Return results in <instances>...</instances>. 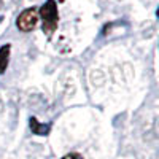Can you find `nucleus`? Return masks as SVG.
Here are the masks:
<instances>
[{
	"mask_svg": "<svg viewBox=\"0 0 159 159\" xmlns=\"http://www.w3.org/2000/svg\"><path fill=\"white\" fill-rule=\"evenodd\" d=\"M38 13H40V18H42V22H43V32L46 34L48 38H51L52 34L57 30V25H59L57 3L54 0H46Z\"/></svg>",
	"mask_w": 159,
	"mask_h": 159,
	"instance_id": "nucleus-1",
	"label": "nucleus"
},
{
	"mask_svg": "<svg viewBox=\"0 0 159 159\" xmlns=\"http://www.w3.org/2000/svg\"><path fill=\"white\" fill-rule=\"evenodd\" d=\"M37 22H38V11L37 8H27L21 11V15L16 19V25L21 32H30L37 27Z\"/></svg>",
	"mask_w": 159,
	"mask_h": 159,
	"instance_id": "nucleus-2",
	"label": "nucleus"
},
{
	"mask_svg": "<svg viewBox=\"0 0 159 159\" xmlns=\"http://www.w3.org/2000/svg\"><path fill=\"white\" fill-rule=\"evenodd\" d=\"M0 7H2V0H0Z\"/></svg>",
	"mask_w": 159,
	"mask_h": 159,
	"instance_id": "nucleus-7",
	"label": "nucleus"
},
{
	"mask_svg": "<svg viewBox=\"0 0 159 159\" xmlns=\"http://www.w3.org/2000/svg\"><path fill=\"white\" fill-rule=\"evenodd\" d=\"M29 126H30L32 134H35V135H48L51 130V124H42L35 116H30Z\"/></svg>",
	"mask_w": 159,
	"mask_h": 159,
	"instance_id": "nucleus-3",
	"label": "nucleus"
},
{
	"mask_svg": "<svg viewBox=\"0 0 159 159\" xmlns=\"http://www.w3.org/2000/svg\"><path fill=\"white\" fill-rule=\"evenodd\" d=\"M10 52H11V45L7 43L0 48V75L5 73L7 67H8V62H10Z\"/></svg>",
	"mask_w": 159,
	"mask_h": 159,
	"instance_id": "nucleus-4",
	"label": "nucleus"
},
{
	"mask_svg": "<svg viewBox=\"0 0 159 159\" xmlns=\"http://www.w3.org/2000/svg\"><path fill=\"white\" fill-rule=\"evenodd\" d=\"M62 159H83V156L80 153H69V154L62 156Z\"/></svg>",
	"mask_w": 159,
	"mask_h": 159,
	"instance_id": "nucleus-5",
	"label": "nucleus"
},
{
	"mask_svg": "<svg viewBox=\"0 0 159 159\" xmlns=\"http://www.w3.org/2000/svg\"><path fill=\"white\" fill-rule=\"evenodd\" d=\"M2 19H3V18H2V16H0V22H2Z\"/></svg>",
	"mask_w": 159,
	"mask_h": 159,
	"instance_id": "nucleus-6",
	"label": "nucleus"
}]
</instances>
